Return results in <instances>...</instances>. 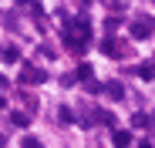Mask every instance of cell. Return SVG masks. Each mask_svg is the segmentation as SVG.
Segmentation results:
<instances>
[{"instance_id": "16", "label": "cell", "mask_w": 155, "mask_h": 148, "mask_svg": "<svg viewBox=\"0 0 155 148\" xmlns=\"http://www.w3.org/2000/svg\"><path fill=\"white\" fill-rule=\"evenodd\" d=\"M4 145H7V138H4V135H0V148H4Z\"/></svg>"}, {"instance_id": "13", "label": "cell", "mask_w": 155, "mask_h": 148, "mask_svg": "<svg viewBox=\"0 0 155 148\" xmlns=\"http://www.w3.org/2000/svg\"><path fill=\"white\" fill-rule=\"evenodd\" d=\"M145 125H148V118H145L142 111H138V114H132V128H145Z\"/></svg>"}, {"instance_id": "3", "label": "cell", "mask_w": 155, "mask_h": 148, "mask_svg": "<svg viewBox=\"0 0 155 148\" xmlns=\"http://www.w3.org/2000/svg\"><path fill=\"white\" fill-rule=\"evenodd\" d=\"M101 51H105L108 57H125V54H128V47H125V44H118L115 37H105V40H101Z\"/></svg>"}, {"instance_id": "7", "label": "cell", "mask_w": 155, "mask_h": 148, "mask_svg": "<svg viewBox=\"0 0 155 148\" xmlns=\"http://www.w3.org/2000/svg\"><path fill=\"white\" fill-rule=\"evenodd\" d=\"M78 81H94V71H91V64H78Z\"/></svg>"}, {"instance_id": "15", "label": "cell", "mask_w": 155, "mask_h": 148, "mask_svg": "<svg viewBox=\"0 0 155 148\" xmlns=\"http://www.w3.org/2000/svg\"><path fill=\"white\" fill-rule=\"evenodd\" d=\"M4 84H7V78H4V74H0V88H4Z\"/></svg>"}, {"instance_id": "1", "label": "cell", "mask_w": 155, "mask_h": 148, "mask_svg": "<svg viewBox=\"0 0 155 148\" xmlns=\"http://www.w3.org/2000/svg\"><path fill=\"white\" fill-rule=\"evenodd\" d=\"M152 31H155V20H152V17H135V20H132V37H135V40H145Z\"/></svg>"}, {"instance_id": "9", "label": "cell", "mask_w": 155, "mask_h": 148, "mask_svg": "<svg viewBox=\"0 0 155 148\" xmlns=\"http://www.w3.org/2000/svg\"><path fill=\"white\" fill-rule=\"evenodd\" d=\"M20 101H24V108H27V111H37V98H34V94L20 91Z\"/></svg>"}, {"instance_id": "4", "label": "cell", "mask_w": 155, "mask_h": 148, "mask_svg": "<svg viewBox=\"0 0 155 148\" xmlns=\"http://www.w3.org/2000/svg\"><path fill=\"white\" fill-rule=\"evenodd\" d=\"M101 91H105V98H111V101H121V98H125V84L121 81H108Z\"/></svg>"}, {"instance_id": "11", "label": "cell", "mask_w": 155, "mask_h": 148, "mask_svg": "<svg viewBox=\"0 0 155 148\" xmlns=\"http://www.w3.org/2000/svg\"><path fill=\"white\" fill-rule=\"evenodd\" d=\"M4 61H20V51H17V47H4Z\"/></svg>"}, {"instance_id": "2", "label": "cell", "mask_w": 155, "mask_h": 148, "mask_svg": "<svg viewBox=\"0 0 155 148\" xmlns=\"http://www.w3.org/2000/svg\"><path fill=\"white\" fill-rule=\"evenodd\" d=\"M20 81H24V84H44V81H47V71L31 64V67H24V71H20Z\"/></svg>"}, {"instance_id": "10", "label": "cell", "mask_w": 155, "mask_h": 148, "mask_svg": "<svg viewBox=\"0 0 155 148\" xmlns=\"http://www.w3.org/2000/svg\"><path fill=\"white\" fill-rule=\"evenodd\" d=\"M121 24H125L121 17H108V20H105V31H108V34H115V31L121 27Z\"/></svg>"}, {"instance_id": "12", "label": "cell", "mask_w": 155, "mask_h": 148, "mask_svg": "<svg viewBox=\"0 0 155 148\" xmlns=\"http://www.w3.org/2000/svg\"><path fill=\"white\" fill-rule=\"evenodd\" d=\"M58 121H61V125H71V108H58Z\"/></svg>"}, {"instance_id": "6", "label": "cell", "mask_w": 155, "mask_h": 148, "mask_svg": "<svg viewBox=\"0 0 155 148\" xmlns=\"http://www.w3.org/2000/svg\"><path fill=\"white\" fill-rule=\"evenodd\" d=\"M111 138H115V145H118V148H128V145H132V131H125V128H115V135H111Z\"/></svg>"}, {"instance_id": "17", "label": "cell", "mask_w": 155, "mask_h": 148, "mask_svg": "<svg viewBox=\"0 0 155 148\" xmlns=\"http://www.w3.org/2000/svg\"><path fill=\"white\" fill-rule=\"evenodd\" d=\"M81 4H91V0H81Z\"/></svg>"}, {"instance_id": "8", "label": "cell", "mask_w": 155, "mask_h": 148, "mask_svg": "<svg viewBox=\"0 0 155 148\" xmlns=\"http://www.w3.org/2000/svg\"><path fill=\"white\" fill-rule=\"evenodd\" d=\"M10 121H14L17 128H27V125H31V114H27V111H14V114H10Z\"/></svg>"}, {"instance_id": "14", "label": "cell", "mask_w": 155, "mask_h": 148, "mask_svg": "<svg viewBox=\"0 0 155 148\" xmlns=\"http://www.w3.org/2000/svg\"><path fill=\"white\" fill-rule=\"evenodd\" d=\"M20 148H44V145H41V141L34 138V135H27V138H24V141H20Z\"/></svg>"}, {"instance_id": "5", "label": "cell", "mask_w": 155, "mask_h": 148, "mask_svg": "<svg viewBox=\"0 0 155 148\" xmlns=\"http://www.w3.org/2000/svg\"><path fill=\"white\" fill-rule=\"evenodd\" d=\"M135 74H138L142 81H152V78H155V64H152V61H145V64H138V67H135Z\"/></svg>"}]
</instances>
